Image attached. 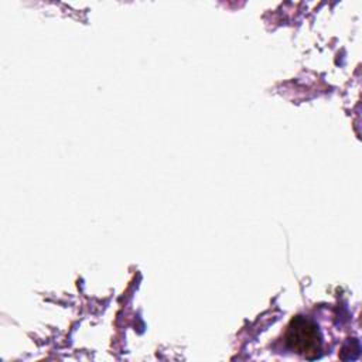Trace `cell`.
Segmentation results:
<instances>
[{"mask_svg":"<svg viewBox=\"0 0 362 362\" xmlns=\"http://www.w3.org/2000/svg\"><path fill=\"white\" fill-rule=\"evenodd\" d=\"M283 346L300 358L314 361L324 354V335L311 317L297 315L283 334Z\"/></svg>","mask_w":362,"mask_h":362,"instance_id":"cell-1","label":"cell"}]
</instances>
